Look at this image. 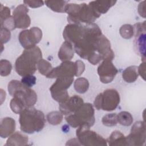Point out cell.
I'll return each mask as SVG.
<instances>
[{"label":"cell","instance_id":"obj_1","mask_svg":"<svg viewBox=\"0 0 146 146\" xmlns=\"http://www.w3.org/2000/svg\"><path fill=\"white\" fill-rule=\"evenodd\" d=\"M63 36L66 41L71 43L80 58L93 65L102 60H112L114 58L109 40L95 23H69L65 27Z\"/></svg>","mask_w":146,"mask_h":146},{"label":"cell","instance_id":"obj_2","mask_svg":"<svg viewBox=\"0 0 146 146\" xmlns=\"http://www.w3.org/2000/svg\"><path fill=\"white\" fill-rule=\"evenodd\" d=\"M42 59V54L38 46L29 49H25L17 59L15 68L17 73L25 76L33 75L37 69V64Z\"/></svg>","mask_w":146,"mask_h":146},{"label":"cell","instance_id":"obj_3","mask_svg":"<svg viewBox=\"0 0 146 146\" xmlns=\"http://www.w3.org/2000/svg\"><path fill=\"white\" fill-rule=\"evenodd\" d=\"M44 113L33 107L26 108L19 115L21 130L31 134L40 131L45 124Z\"/></svg>","mask_w":146,"mask_h":146},{"label":"cell","instance_id":"obj_4","mask_svg":"<svg viewBox=\"0 0 146 146\" xmlns=\"http://www.w3.org/2000/svg\"><path fill=\"white\" fill-rule=\"evenodd\" d=\"M65 13L68 14L67 21L70 23L91 24L100 17L85 3L67 4Z\"/></svg>","mask_w":146,"mask_h":146},{"label":"cell","instance_id":"obj_5","mask_svg":"<svg viewBox=\"0 0 146 146\" xmlns=\"http://www.w3.org/2000/svg\"><path fill=\"white\" fill-rule=\"evenodd\" d=\"M94 113V108L91 103H84L75 112L67 115L65 119L67 123L73 128L83 125L91 127L95 123Z\"/></svg>","mask_w":146,"mask_h":146},{"label":"cell","instance_id":"obj_6","mask_svg":"<svg viewBox=\"0 0 146 146\" xmlns=\"http://www.w3.org/2000/svg\"><path fill=\"white\" fill-rule=\"evenodd\" d=\"M9 94L21 99L26 107H33L37 101L35 92L17 80H12L8 84Z\"/></svg>","mask_w":146,"mask_h":146},{"label":"cell","instance_id":"obj_7","mask_svg":"<svg viewBox=\"0 0 146 146\" xmlns=\"http://www.w3.org/2000/svg\"><path fill=\"white\" fill-rule=\"evenodd\" d=\"M120 96L114 89H107L95 98L94 104L98 110L111 111L116 108L120 103Z\"/></svg>","mask_w":146,"mask_h":146},{"label":"cell","instance_id":"obj_8","mask_svg":"<svg viewBox=\"0 0 146 146\" xmlns=\"http://www.w3.org/2000/svg\"><path fill=\"white\" fill-rule=\"evenodd\" d=\"M77 139L80 145L85 146H106L107 140L96 132L90 130V127L83 125L76 131Z\"/></svg>","mask_w":146,"mask_h":146},{"label":"cell","instance_id":"obj_9","mask_svg":"<svg viewBox=\"0 0 146 146\" xmlns=\"http://www.w3.org/2000/svg\"><path fill=\"white\" fill-rule=\"evenodd\" d=\"M74 81V78L60 77L56 78L55 83L50 88L52 98L59 102L63 103L69 98L67 89Z\"/></svg>","mask_w":146,"mask_h":146},{"label":"cell","instance_id":"obj_10","mask_svg":"<svg viewBox=\"0 0 146 146\" xmlns=\"http://www.w3.org/2000/svg\"><path fill=\"white\" fill-rule=\"evenodd\" d=\"M135 35L134 48L136 52L141 57L143 62H145V21L138 22L133 26Z\"/></svg>","mask_w":146,"mask_h":146},{"label":"cell","instance_id":"obj_11","mask_svg":"<svg viewBox=\"0 0 146 146\" xmlns=\"http://www.w3.org/2000/svg\"><path fill=\"white\" fill-rule=\"evenodd\" d=\"M42 37V30L37 27H33L29 30H25L19 34V41L25 49L33 48L38 44Z\"/></svg>","mask_w":146,"mask_h":146},{"label":"cell","instance_id":"obj_12","mask_svg":"<svg viewBox=\"0 0 146 146\" xmlns=\"http://www.w3.org/2000/svg\"><path fill=\"white\" fill-rule=\"evenodd\" d=\"M146 139L145 122L136 121L132 125L130 133L126 136L127 145H143Z\"/></svg>","mask_w":146,"mask_h":146},{"label":"cell","instance_id":"obj_13","mask_svg":"<svg viewBox=\"0 0 146 146\" xmlns=\"http://www.w3.org/2000/svg\"><path fill=\"white\" fill-rule=\"evenodd\" d=\"M76 75V66L75 62L70 60L63 62L59 66L53 68L50 73L46 76L47 78H74Z\"/></svg>","mask_w":146,"mask_h":146},{"label":"cell","instance_id":"obj_14","mask_svg":"<svg viewBox=\"0 0 146 146\" xmlns=\"http://www.w3.org/2000/svg\"><path fill=\"white\" fill-rule=\"evenodd\" d=\"M118 70L113 65L112 60H104L98 67V73L100 80L103 83H111L115 78Z\"/></svg>","mask_w":146,"mask_h":146},{"label":"cell","instance_id":"obj_15","mask_svg":"<svg viewBox=\"0 0 146 146\" xmlns=\"http://www.w3.org/2000/svg\"><path fill=\"white\" fill-rule=\"evenodd\" d=\"M29 9L26 5L21 4L18 6L13 12V17L15 22V28H27L31 23L30 18L27 14Z\"/></svg>","mask_w":146,"mask_h":146},{"label":"cell","instance_id":"obj_16","mask_svg":"<svg viewBox=\"0 0 146 146\" xmlns=\"http://www.w3.org/2000/svg\"><path fill=\"white\" fill-rule=\"evenodd\" d=\"M84 104L83 99L78 95H74L69 98L64 102L59 103L60 112L64 115L73 113Z\"/></svg>","mask_w":146,"mask_h":146},{"label":"cell","instance_id":"obj_17","mask_svg":"<svg viewBox=\"0 0 146 146\" xmlns=\"http://www.w3.org/2000/svg\"><path fill=\"white\" fill-rule=\"evenodd\" d=\"M116 1H94L90 2L88 5L93 9V10L99 16L102 14H105L108 10L113 6L115 3Z\"/></svg>","mask_w":146,"mask_h":146},{"label":"cell","instance_id":"obj_18","mask_svg":"<svg viewBox=\"0 0 146 146\" xmlns=\"http://www.w3.org/2000/svg\"><path fill=\"white\" fill-rule=\"evenodd\" d=\"M15 129V121L11 117H5L0 125V136L2 138H6L11 135Z\"/></svg>","mask_w":146,"mask_h":146},{"label":"cell","instance_id":"obj_19","mask_svg":"<svg viewBox=\"0 0 146 146\" xmlns=\"http://www.w3.org/2000/svg\"><path fill=\"white\" fill-rule=\"evenodd\" d=\"M73 46L70 42L64 41L62 44L58 52V57L63 62L70 60L74 57Z\"/></svg>","mask_w":146,"mask_h":146},{"label":"cell","instance_id":"obj_20","mask_svg":"<svg viewBox=\"0 0 146 146\" xmlns=\"http://www.w3.org/2000/svg\"><path fill=\"white\" fill-rule=\"evenodd\" d=\"M106 140L108 145L111 146L127 145L126 137L119 131H115L112 132L110 137Z\"/></svg>","mask_w":146,"mask_h":146},{"label":"cell","instance_id":"obj_21","mask_svg":"<svg viewBox=\"0 0 146 146\" xmlns=\"http://www.w3.org/2000/svg\"><path fill=\"white\" fill-rule=\"evenodd\" d=\"M28 137L20 132H16L7 139L5 145H26L28 143Z\"/></svg>","mask_w":146,"mask_h":146},{"label":"cell","instance_id":"obj_22","mask_svg":"<svg viewBox=\"0 0 146 146\" xmlns=\"http://www.w3.org/2000/svg\"><path fill=\"white\" fill-rule=\"evenodd\" d=\"M137 68L136 66H131L125 68L122 74L123 79L127 83L135 82L139 76Z\"/></svg>","mask_w":146,"mask_h":146},{"label":"cell","instance_id":"obj_23","mask_svg":"<svg viewBox=\"0 0 146 146\" xmlns=\"http://www.w3.org/2000/svg\"><path fill=\"white\" fill-rule=\"evenodd\" d=\"M46 6L52 11L58 13H65V9L68 1H46Z\"/></svg>","mask_w":146,"mask_h":146},{"label":"cell","instance_id":"obj_24","mask_svg":"<svg viewBox=\"0 0 146 146\" xmlns=\"http://www.w3.org/2000/svg\"><path fill=\"white\" fill-rule=\"evenodd\" d=\"M89 82L85 78H78L74 82V88L79 94L85 93L88 89Z\"/></svg>","mask_w":146,"mask_h":146},{"label":"cell","instance_id":"obj_25","mask_svg":"<svg viewBox=\"0 0 146 146\" xmlns=\"http://www.w3.org/2000/svg\"><path fill=\"white\" fill-rule=\"evenodd\" d=\"M10 106L14 113L17 114H20L26 107L23 102L18 98L13 97L11 100Z\"/></svg>","mask_w":146,"mask_h":146},{"label":"cell","instance_id":"obj_26","mask_svg":"<svg viewBox=\"0 0 146 146\" xmlns=\"http://www.w3.org/2000/svg\"><path fill=\"white\" fill-rule=\"evenodd\" d=\"M117 123L124 126H129L133 123V117L127 111H121L117 115Z\"/></svg>","mask_w":146,"mask_h":146},{"label":"cell","instance_id":"obj_27","mask_svg":"<svg viewBox=\"0 0 146 146\" xmlns=\"http://www.w3.org/2000/svg\"><path fill=\"white\" fill-rule=\"evenodd\" d=\"M37 69L42 75L46 76L50 73L53 68L50 62L42 59L37 64Z\"/></svg>","mask_w":146,"mask_h":146},{"label":"cell","instance_id":"obj_28","mask_svg":"<svg viewBox=\"0 0 146 146\" xmlns=\"http://www.w3.org/2000/svg\"><path fill=\"white\" fill-rule=\"evenodd\" d=\"M47 119L48 123L52 125H58L63 120V114L59 111H52L48 113Z\"/></svg>","mask_w":146,"mask_h":146},{"label":"cell","instance_id":"obj_29","mask_svg":"<svg viewBox=\"0 0 146 146\" xmlns=\"http://www.w3.org/2000/svg\"><path fill=\"white\" fill-rule=\"evenodd\" d=\"M103 125L108 127L116 125L117 123V114L115 113H108L104 116L102 120Z\"/></svg>","mask_w":146,"mask_h":146},{"label":"cell","instance_id":"obj_30","mask_svg":"<svg viewBox=\"0 0 146 146\" xmlns=\"http://www.w3.org/2000/svg\"><path fill=\"white\" fill-rule=\"evenodd\" d=\"M11 63L7 60L1 59L0 61V74L2 76L9 75L11 71Z\"/></svg>","mask_w":146,"mask_h":146},{"label":"cell","instance_id":"obj_31","mask_svg":"<svg viewBox=\"0 0 146 146\" xmlns=\"http://www.w3.org/2000/svg\"><path fill=\"white\" fill-rule=\"evenodd\" d=\"M119 33L123 38L130 39L133 36V26L129 24L124 25L120 27Z\"/></svg>","mask_w":146,"mask_h":146},{"label":"cell","instance_id":"obj_32","mask_svg":"<svg viewBox=\"0 0 146 146\" xmlns=\"http://www.w3.org/2000/svg\"><path fill=\"white\" fill-rule=\"evenodd\" d=\"M21 82L28 87L33 86L36 83V77L33 75H28L23 76Z\"/></svg>","mask_w":146,"mask_h":146},{"label":"cell","instance_id":"obj_33","mask_svg":"<svg viewBox=\"0 0 146 146\" xmlns=\"http://www.w3.org/2000/svg\"><path fill=\"white\" fill-rule=\"evenodd\" d=\"M11 37V33L10 30L1 27V44L7 42Z\"/></svg>","mask_w":146,"mask_h":146},{"label":"cell","instance_id":"obj_34","mask_svg":"<svg viewBox=\"0 0 146 146\" xmlns=\"http://www.w3.org/2000/svg\"><path fill=\"white\" fill-rule=\"evenodd\" d=\"M0 15H1V22L10 18L11 17L10 9L6 6H3L2 5H1Z\"/></svg>","mask_w":146,"mask_h":146},{"label":"cell","instance_id":"obj_35","mask_svg":"<svg viewBox=\"0 0 146 146\" xmlns=\"http://www.w3.org/2000/svg\"><path fill=\"white\" fill-rule=\"evenodd\" d=\"M76 66V76H79L81 75L85 69V65L84 63L80 60L75 62Z\"/></svg>","mask_w":146,"mask_h":146},{"label":"cell","instance_id":"obj_36","mask_svg":"<svg viewBox=\"0 0 146 146\" xmlns=\"http://www.w3.org/2000/svg\"><path fill=\"white\" fill-rule=\"evenodd\" d=\"M23 3L30 7L36 8L43 6L44 2L42 1H24Z\"/></svg>","mask_w":146,"mask_h":146},{"label":"cell","instance_id":"obj_37","mask_svg":"<svg viewBox=\"0 0 146 146\" xmlns=\"http://www.w3.org/2000/svg\"><path fill=\"white\" fill-rule=\"evenodd\" d=\"M138 74L141 78L145 80V62H143L137 68Z\"/></svg>","mask_w":146,"mask_h":146},{"label":"cell","instance_id":"obj_38","mask_svg":"<svg viewBox=\"0 0 146 146\" xmlns=\"http://www.w3.org/2000/svg\"><path fill=\"white\" fill-rule=\"evenodd\" d=\"M145 1L141 2L138 6V12L139 14L144 18H145Z\"/></svg>","mask_w":146,"mask_h":146}]
</instances>
